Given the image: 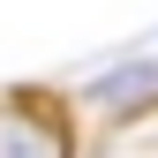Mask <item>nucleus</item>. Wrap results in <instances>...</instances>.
Returning <instances> with one entry per match:
<instances>
[{"label": "nucleus", "mask_w": 158, "mask_h": 158, "mask_svg": "<svg viewBox=\"0 0 158 158\" xmlns=\"http://www.w3.org/2000/svg\"><path fill=\"white\" fill-rule=\"evenodd\" d=\"M0 158H75V135L45 98H8L0 106Z\"/></svg>", "instance_id": "obj_1"}, {"label": "nucleus", "mask_w": 158, "mask_h": 158, "mask_svg": "<svg viewBox=\"0 0 158 158\" xmlns=\"http://www.w3.org/2000/svg\"><path fill=\"white\" fill-rule=\"evenodd\" d=\"M83 106L106 113V121H128V113H151L158 106V60H121L106 75L83 83Z\"/></svg>", "instance_id": "obj_2"}]
</instances>
